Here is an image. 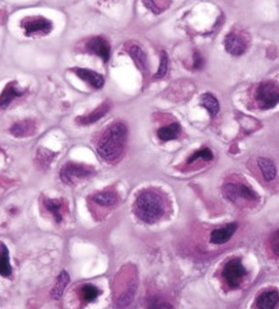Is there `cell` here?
<instances>
[{
    "label": "cell",
    "instance_id": "3",
    "mask_svg": "<svg viewBox=\"0 0 279 309\" xmlns=\"http://www.w3.org/2000/svg\"><path fill=\"white\" fill-rule=\"evenodd\" d=\"M256 101L261 110L275 108L279 103V86L270 80L262 82L256 91Z\"/></svg>",
    "mask_w": 279,
    "mask_h": 309
},
{
    "label": "cell",
    "instance_id": "25",
    "mask_svg": "<svg viewBox=\"0 0 279 309\" xmlns=\"http://www.w3.org/2000/svg\"><path fill=\"white\" fill-rule=\"evenodd\" d=\"M44 206L50 213H52L57 223H60L62 220V216L61 215V203L60 201L52 199H46L44 201Z\"/></svg>",
    "mask_w": 279,
    "mask_h": 309
},
{
    "label": "cell",
    "instance_id": "17",
    "mask_svg": "<svg viewBox=\"0 0 279 309\" xmlns=\"http://www.w3.org/2000/svg\"><path fill=\"white\" fill-rule=\"evenodd\" d=\"M129 53L133 57L135 63L138 65L139 69L143 72L148 71V61H147L146 54L141 47L138 45H133L129 49Z\"/></svg>",
    "mask_w": 279,
    "mask_h": 309
},
{
    "label": "cell",
    "instance_id": "4",
    "mask_svg": "<svg viewBox=\"0 0 279 309\" xmlns=\"http://www.w3.org/2000/svg\"><path fill=\"white\" fill-rule=\"evenodd\" d=\"M247 274L248 272L242 264L240 258H235L226 263L222 271L224 280L232 289H236L240 286Z\"/></svg>",
    "mask_w": 279,
    "mask_h": 309
},
{
    "label": "cell",
    "instance_id": "26",
    "mask_svg": "<svg viewBox=\"0 0 279 309\" xmlns=\"http://www.w3.org/2000/svg\"><path fill=\"white\" fill-rule=\"evenodd\" d=\"M198 159H203V160H206V161H210L213 159V154H212V151L209 148H203V149L199 150L194 152L189 159H188V163L194 162L196 160Z\"/></svg>",
    "mask_w": 279,
    "mask_h": 309
},
{
    "label": "cell",
    "instance_id": "20",
    "mask_svg": "<svg viewBox=\"0 0 279 309\" xmlns=\"http://www.w3.org/2000/svg\"><path fill=\"white\" fill-rule=\"evenodd\" d=\"M69 282H70V276L67 272H61V274L56 279L54 287L52 288V293H51L52 298L54 300H60L61 296H63L64 291H65V287H67V285L69 284Z\"/></svg>",
    "mask_w": 279,
    "mask_h": 309
},
{
    "label": "cell",
    "instance_id": "14",
    "mask_svg": "<svg viewBox=\"0 0 279 309\" xmlns=\"http://www.w3.org/2000/svg\"><path fill=\"white\" fill-rule=\"evenodd\" d=\"M36 124L34 120H23L16 122L10 129L11 134L16 138H25L35 133Z\"/></svg>",
    "mask_w": 279,
    "mask_h": 309
},
{
    "label": "cell",
    "instance_id": "1",
    "mask_svg": "<svg viewBox=\"0 0 279 309\" xmlns=\"http://www.w3.org/2000/svg\"><path fill=\"white\" fill-rule=\"evenodd\" d=\"M128 129L123 123H116L104 133L97 145V152L103 160L113 161L120 158L124 152Z\"/></svg>",
    "mask_w": 279,
    "mask_h": 309
},
{
    "label": "cell",
    "instance_id": "7",
    "mask_svg": "<svg viewBox=\"0 0 279 309\" xmlns=\"http://www.w3.org/2000/svg\"><path fill=\"white\" fill-rule=\"evenodd\" d=\"M224 192L230 201H235L238 198L252 201L259 200L258 195L252 188L241 183H228L224 188Z\"/></svg>",
    "mask_w": 279,
    "mask_h": 309
},
{
    "label": "cell",
    "instance_id": "31",
    "mask_svg": "<svg viewBox=\"0 0 279 309\" xmlns=\"http://www.w3.org/2000/svg\"><path fill=\"white\" fill-rule=\"evenodd\" d=\"M194 67L197 70L201 69L203 66V59L200 53L196 52L194 55Z\"/></svg>",
    "mask_w": 279,
    "mask_h": 309
},
{
    "label": "cell",
    "instance_id": "2",
    "mask_svg": "<svg viewBox=\"0 0 279 309\" xmlns=\"http://www.w3.org/2000/svg\"><path fill=\"white\" fill-rule=\"evenodd\" d=\"M135 214L145 224H153L164 214V201L152 191H144L139 195L135 203Z\"/></svg>",
    "mask_w": 279,
    "mask_h": 309
},
{
    "label": "cell",
    "instance_id": "9",
    "mask_svg": "<svg viewBox=\"0 0 279 309\" xmlns=\"http://www.w3.org/2000/svg\"><path fill=\"white\" fill-rule=\"evenodd\" d=\"M225 50L233 56H240L247 50V42L245 39L235 33H230L225 36Z\"/></svg>",
    "mask_w": 279,
    "mask_h": 309
},
{
    "label": "cell",
    "instance_id": "28",
    "mask_svg": "<svg viewBox=\"0 0 279 309\" xmlns=\"http://www.w3.org/2000/svg\"><path fill=\"white\" fill-rule=\"evenodd\" d=\"M270 246L274 253L279 256V229L275 231L270 237Z\"/></svg>",
    "mask_w": 279,
    "mask_h": 309
},
{
    "label": "cell",
    "instance_id": "15",
    "mask_svg": "<svg viewBox=\"0 0 279 309\" xmlns=\"http://www.w3.org/2000/svg\"><path fill=\"white\" fill-rule=\"evenodd\" d=\"M279 301V292L266 291L257 298V305L260 309H275Z\"/></svg>",
    "mask_w": 279,
    "mask_h": 309
},
{
    "label": "cell",
    "instance_id": "18",
    "mask_svg": "<svg viewBox=\"0 0 279 309\" xmlns=\"http://www.w3.org/2000/svg\"><path fill=\"white\" fill-rule=\"evenodd\" d=\"M181 128L178 123H173L168 126L162 127L158 130V138L163 142L174 140L180 135Z\"/></svg>",
    "mask_w": 279,
    "mask_h": 309
},
{
    "label": "cell",
    "instance_id": "5",
    "mask_svg": "<svg viewBox=\"0 0 279 309\" xmlns=\"http://www.w3.org/2000/svg\"><path fill=\"white\" fill-rule=\"evenodd\" d=\"M93 173L94 169L90 166L70 162L64 165L61 169L60 176L64 183L71 185L76 181L92 176Z\"/></svg>",
    "mask_w": 279,
    "mask_h": 309
},
{
    "label": "cell",
    "instance_id": "19",
    "mask_svg": "<svg viewBox=\"0 0 279 309\" xmlns=\"http://www.w3.org/2000/svg\"><path fill=\"white\" fill-rule=\"evenodd\" d=\"M11 267L8 249L4 244L0 243V275L6 278L11 276Z\"/></svg>",
    "mask_w": 279,
    "mask_h": 309
},
{
    "label": "cell",
    "instance_id": "8",
    "mask_svg": "<svg viewBox=\"0 0 279 309\" xmlns=\"http://www.w3.org/2000/svg\"><path fill=\"white\" fill-rule=\"evenodd\" d=\"M85 47L87 52L91 54L99 56L105 62L109 61L111 56V45L103 37H93L86 43Z\"/></svg>",
    "mask_w": 279,
    "mask_h": 309
},
{
    "label": "cell",
    "instance_id": "23",
    "mask_svg": "<svg viewBox=\"0 0 279 309\" xmlns=\"http://www.w3.org/2000/svg\"><path fill=\"white\" fill-rule=\"evenodd\" d=\"M93 201L102 206H112L118 201L117 195L115 192H103L97 193L93 197Z\"/></svg>",
    "mask_w": 279,
    "mask_h": 309
},
{
    "label": "cell",
    "instance_id": "24",
    "mask_svg": "<svg viewBox=\"0 0 279 309\" xmlns=\"http://www.w3.org/2000/svg\"><path fill=\"white\" fill-rule=\"evenodd\" d=\"M101 291L93 285H84L81 288V296L86 302H93L100 296Z\"/></svg>",
    "mask_w": 279,
    "mask_h": 309
},
{
    "label": "cell",
    "instance_id": "16",
    "mask_svg": "<svg viewBox=\"0 0 279 309\" xmlns=\"http://www.w3.org/2000/svg\"><path fill=\"white\" fill-rule=\"evenodd\" d=\"M258 165L261 169L263 177L267 182H271L275 179L277 174V169L275 163L266 157L258 159Z\"/></svg>",
    "mask_w": 279,
    "mask_h": 309
},
{
    "label": "cell",
    "instance_id": "6",
    "mask_svg": "<svg viewBox=\"0 0 279 309\" xmlns=\"http://www.w3.org/2000/svg\"><path fill=\"white\" fill-rule=\"evenodd\" d=\"M20 25L26 36L46 35L52 29V23L43 16H28L21 20Z\"/></svg>",
    "mask_w": 279,
    "mask_h": 309
},
{
    "label": "cell",
    "instance_id": "12",
    "mask_svg": "<svg viewBox=\"0 0 279 309\" xmlns=\"http://www.w3.org/2000/svg\"><path fill=\"white\" fill-rule=\"evenodd\" d=\"M24 94V92L18 88L16 81L10 82L5 86L4 89L0 94V109H6L16 97Z\"/></svg>",
    "mask_w": 279,
    "mask_h": 309
},
{
    "label": "cell",
    "instance_id": "30",
    "mask_svg": "<svg viewBox=\"0 0 279 309\" xmlns=\"http://www.w3.org/2000/svg\"><path fill=\"white\" fill-rule=\"evenodd\" d=\"M149 309H174V308L169 303L162 302V301L155 300L150 302Z\"/></svg>",
    "mask_w": 279,
    "mask_h": 309
},
{
    "label": "cell",
    "instance_id": "13",
    "mask_svg": "<svg viewBox=\"0 0 279 309\" xmlns=\"http://www.w3.org/2000/svg\"><path fill=\"white\" fill-rule=\"evenodd\" d=\"M111 104L109 102H105L98 106L94 111L89 113L88 115H83L77 118V122L82 125H88L102 119L111 110Z\"/></svg>",
    "mask_w": 279,
    "mask_h": 309
},
{
    "label": "cell",
    "instance_id": "21",
    "mask_svg": "<svg viewBox=\"0 0 279 309\" xmlns=\"http://www.w3.org/2000/svg\"><path fill=\"white\" fill-rule=\"evenodd\" d=\"M201 106L207 109L212 117H215L220 111L218 101L212 93H203L201 96Z\"/></svg>",
    "mask_w": 279,
    "mask_h": 309
},
{
    "label": "cell",
    "instance_id": "11",
    "mask_svg": "<svg viewBox=\"0 0 279 309\" xmlns=\"http://www.w3.org/2000/svg\"><path fill=\"white\" fill-rule=\"evenodd\" d=\"M238 228L236 223H232L217 228L211 233V242L215 245H222L229 242Z\"/></svg>",
    "mask_w": 279,
    "mask_h": 309
},
{
    "label": "cell",
    "instance_id": "22",
    "mask_svg": "<svg viewBox=\"0 0 279 309\" xmlns=\"http://www.w3.org/2000/svg\"><path fill=\"white\" fill-rule=\"evenodd\" d=\"M137 283L135 282H131L129 288L124 294H122L120 298L118 299L117 305L119 308L124 309L128 307L131 303L133 302L137 292Z\"/></svg>",
    "mask_w": 279,
    "mask_h": 309
},
{
    "label": "cell",
    "instance_id": "10",
    "mask_svg": "<svg viewBox=\"0 0 279 309\" xmlns=\"http://www.w3.org/2000/svg\"><path fill=\"white\" fill-rule=\"evenodd\" d=\"M77 76L80 78L82 80L87 82L93 88L99 89L102 88L105 84V79L99 73L96 72L94 70L85 69V68H75L73 69Z\"/></svg>",
    "mask_w": 279,
    "mask_h": 309
},
{
    "label": "cell",
    "instance_id": "27",
    "mask_svg": "<svg viewBox=\"0 0 279 309\" xmlns=\"http://www.w3.org/2000/svg\"><path fill=\"white\" fill-rule=\"evenodd\" d=\"M167 66H168V58H167V53L165 52H162L161 54V58H160V65L158 66V70L156 72V78H162L166 75L167 70Z\"/></svg>",
    "mask_w": 279,
    "mask_h": 309
},
{
    "label": "cell",
    "instance_id": "29",
    "mask_svg": "<svg viewBox=\"0 0 279 309\" xmlns=\"http://www.w3.org/2000/svg\"><path fill=\"white\" fill-rule=\"evenodd\" d=\"M164 2L165 1H162L160 5L162 6V4H164ZM144 3L146 7H149L151 11H153L156 14L160 13L162 10H164L166 8V7H163L164 9H162V7H160V5H158L159 2H157V1H144Z\"/></svg>",
    "mask_w": 279,
    "mask_h": 309
}]
</instances>
